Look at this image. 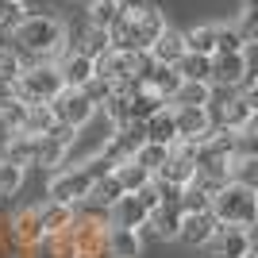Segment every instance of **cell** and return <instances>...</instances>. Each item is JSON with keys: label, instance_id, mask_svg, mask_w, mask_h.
I'll return each instance as SVG.
<instances>
[{"label": "cell", "instance_id": "cell-35", "mask_svg": "<svg viewBox=\"0 0 258 258\" xmlns=\"http://www.w3.org/2000/svg\"><path fill=\"white\" fill-rule=\"evenodd\" d=\"M0 4H12V0H0Z\"/></svg>", "mask_w": 258, "mask_h": 258}, {"label": "cell", "instance_id": "cell-5", "mask_svg": "<svg viewBox=\"0 0 258 258\" xmlns=\"http://www.w3.org/2000/svg\"><path fill=\"white\" fill-rule=\"evenodd\" d=\"M108 170H112V162H108V158H93V162H85V166L58 170V173L50 177V185H46V197H50L54 205H70V208H77L81 201H85L89 185L97 181L100 173H108Z\"/></svg>", "mask_w": 258, "mask_h": 258}, {"label": "cell", "instance_id": "cell-15", "mask_svg": "<svg viewBox=\"0 0 258 258\" xmlns=\"http://www.w3.org/2000/svg\"><path fill=\"white\" fill-rule=\"evenodd\" d=\"M216 220L212 212H181V220H177V239L181 243H189V247H208V239L216 235Z\"/></svg>", "mask_w": 258, "mask_h": 258}, {"label": "cell", "instance_id": "cell-23", "mask_svg": "<svg viewBox=\"0 0 258 258\" xmlns=\"http://www.w3.org/2000/svg\"><path fill=\"white\" fill-rule=\"evenodd\" d=\"M35 151H39V135L8 131V147H4V158L20 162V166H35Z\"/></svg>", "mask_w": 258, "mask_h": 258}, {"label": "cell", "instance_id": "cell-18", "mask_svg": "<svg viewBox=\"0 0 258 258\" xmlns=\"http://www.w3.org/2000/svg\"><path fill=\"white\" fill-rule=\"evenodd\" d=\"M185 54V39L181 31H173V27H162V35L151 43V50H147V58H151L154 66H173L177 58Z\"/></svg>", "mask_w": 258, "mask_h": 258}, {"label": "cell", "instance_id": "cell-2", "mask_svg": "<svg viewBox=\"0 0 258 258\" xmlns=\"http://www.w3.org/2000/svg\"><path fill=\"white\" fill-rule=\"evenodd\" d=\"M12 43H16V54L23 58V66H27V58H31V66L50 62L66 46V23L54 16H27L12 31Z\"/></svg>", "mask_w": 258, "mask_h": 258}, {"label": "cell", "instance_id": "cell-31", "mask_svg": "<svg viewBox=\"0 0 258 258\" xmlns=\"http://www.w3.org/2000/svg\"><path fill=\"white\" fill-rule=\"evenodd\" d=\"M166 154H170V147H158V143H143L139 151L131 154V162H139L143 170L158 173V166H162V162H166Z\"/></svg>", "mask_w": 258, "mask_h": 258}, {"label": "cell", "instance_id": "cell-25", "mask_svg": "<svg viewBox=\"0 0 258 258\" xmlns=\"http://www.w3.org/2000/svg\"><path fill=\"white\" fill-rule=\"evenodd\" d=\"M181 39H185V50L189 54H208V58H212V50H216V23L189 27V31H181Z\"/></svg>", "mask_w": 258, "mask_h": 258}, {"label": "cell", "instance_id": "cell-21", "mask_svg": "<svg viewBox=\"0 0 258 258\" xmlns=\"http://www.w3.org/2000/svg\"><path fill=\"white\" fill-rule=\"evenodd\" d=\"M212 89L208 81H181L177 85V93L170 97V104L177 108H212Z\"/></svg>", "mask_w": 258, "mask_h": 258}, {"label": "cell", "instance_id": "cell-27", "mask_svg": "<svg viewBox=\"0 0 258 258\" xmlns=\"http://www.w3.org/2000/svg\"><path fill=\"white\" fill-rule=\"evenodd\" d=\"M247 35L239 27H216V50L212 54H247Z\"/></svg>", "mask_w": 258, "mask_h": 258}, {"label": "cell", "instance_id": "cell-28", "mask_svg": "<svg viewBox=\"0 0 258 258\" xmlns=\"http://www.w3.org/2000/svg\"><path fill=\"white\" fill-rule=\"evenodd\" d=\"M119 16V0H89V27L108 31Z\"/></svg>", "mask_w": 258, "mask_h": 258}, {"label": "cell", "instance_id": "cell-3", "mask_svg": "<svg viewBox=\"0 0 258 258\" xmlns=\"http://www.w3.org/2000/svg\"><path fill=\"white\" fill-rule=\"evenodd\" d=\"M116 127H119L116 119L108 116L104 108H97V112H93V116H89L77 131H70V143H66V151H62V166H58V170L85 166V162L100 158L104 147H108V139L116 135Z\"/></svg>", "mask_w": 258, "mask_h": 258}, {"label": "cell", "instance_id": "cell-29", "mask_svg": "<svg viewBox=\"0 0 258 258\" xmlns=\"http://www.w3.org/2000/svg\"><path fill=\"white\" fill-rule=\"evenodd\" d=\"M23 177H27V166H20L12 158H0V197H12L23 185Z\"/></svg>", "mask_w": 258, "mask_h": 258}, {"label": "cell", "instance_id": "cell-34", "mask_svg": "<svg viewBox=\"0 0 258 258\" xmlns=\"http://www.w3.org/2000/svg\"><path fill=\"white\" fill-rule=\"evenodd\" d=\"M108 46H112L108 31H100V27H89V31H85V43H81V54H89V58H100Z\"/></svg>", "mask_w": 258, "mask_h": 258}, {"label": "cell", "instance_id": "cell-14", "mask_svg": "<svg viewBox=\"0 0 258 258\" xmlns=\"http://www.w3.org/2000/svg\"><path fill=\"white\" fill-rule=\"evenodd\" d=\"M208 247L216 250V258H247L254 250V239H250L247 227H216Z\"/></svg>", "mask_w": 258, "mask_h": 258}, {"label": "cell", "instance_id": "cell-13", "mask_svg": "<svg viewBox=\"0 0 258 258\" xmlns=\"http://www.w3.org/2000/svg\"><path fill=\"white\" fill-rule=\"evenodd\" d=\"M100 250H104L108 258H139V254H143V235H139V231H131V227L104 224Z\"/></svg>", "mask_w": 258, "mask_h": 258}, {"label": "cell", "instance_id": "cell-9", "mask_svg": "<svg viewBox=\"0 0 258 258\" xmlns=\"http://www.w3.org/2000/svg\"><path fill=\"white\" fill-rule=\"evenodd\" d=\"M50 112H54V119H58V127L77 131L93 112H97V104L89 100L85 89H62V93L50 100Z\"/></svg>", "mask_w": 258, "mask_h": 258}, {"label": "cell", "instance_id": "cell-24", "mask_svg": "<svg viewBox=\"0 0 258 258\" xmlns=\"http://www.w3.org/2000/svg\"><path fill=\"white\" fill-rule=\"evenodd\" d=\"M173 70L181 74V81H208V77H212V58H208V54H189L185 50L181 58L173 62ZM208 85H212V81H208Z\"/></svg>", "mask_w": 258, "mask_h": 258}, {"label": "cell", "instance_id": "cell-7", "mask_svg": "<svg viewBox=\"0 0 258 258\" xmlns=\"http://www.w3.org/2000/svg\"><path fill=\"white\" fill-rule=\"evenodd\" d=\"M143 66H147V54L108 46L100 58H93V74H97V81L119 89V85H127V81H135V77L143 81Z\"/></svg>", "mask_w": 258, "mask_h": 258}, {"label": "cell", "instance_id": "cell-32", "mask_svg": "<svg viewBox=\"0 0 258 258\" xmlns=\"http://www.w3.org/2000/svg\"><path fill=\"white\" fill-rule=\"evenodd\" d=\"M23 74V58L12 46H0V85H12Z\"/></svg>", "mask_w": 258, "mask_h": 258}, {"label": "cell", "instance_id": "cell-10", "mask_svg": "<svg viewBox=\"0 0 258 258\" xmlns=\"http://www.w3.org/2000/svg\"><path fill=\"white\" fill-rule=\"evenodd\" d=\"M208 81L220 85V89H243V93H254L247 54H212V77H208Z\"/></svg>", "mask_w": 258, "mask_h": 258}, {"label": "cell", "instance_id": "cell-19", "mask_svg": "<svg viewBox=\"0 0 258 258\" xmlns=\"http://www.w3.org/2000/svg\"><path fill=\"white\" fill-rule=\"evenodd\" d=\"M143 139H147V143H158V147H173V143H177V127H173L170 104L162 108V112H154V116L143 123Z\"/></svg>", "mask_w": 258, "mask_h": 258}, {"label": "cell", "instance_id": "cell-17", "mask_svg": "<svg viewBox=\"0 0 258 258\" xmlns=\"http://www.w3.org/2000/svg\"><path fill=\"white\" fill-rule=\"evenodd\" d=\"M58 77H62L66 89H85L89 81H97V74H93V58H89V54H81V50L66 54L62 66H58Z\"/></svg>", "mask_w": 258, "mask_h": 258}, {"label": "cell", "instance_id": "cell-22", "mask_svg": "<svg viewBox=\"0 0 258 258\" xmlns=\"http://www.w3.org/2000/svg\"><path fill=\"white\" fill-rule=\"evenodd\" d=\"M112 173H116V181H119V189H123V193H139L143 185H151L154 181V173L151 170H143L139 162H116V166H112Z\"/></svg>", "mask_w": 258, "mask_h": 258}, {"label": "cell", "instance_id": "cell-4", "mask_svg": "<svg viewBox=\"0 0 258 258\" xmlns=\"http://www.w3.org/2000/svg\"><path fill=\"white\" fill-rule=\"evenodd\" d=\"M208 212L220 227H254L258 220V197H254V185H243V181H224L220 189L212 193L208 201Z\"/></svg>", "mask_w": 258, "mask_h": 258}, {"label": "cell", "instance_id": "cell-6", "mask_svg": "<svg viewBox=\"0 0 258 258\" xmlns=\"http://www.w3.org/2000/svg\"><path fill=\"white\" fill-rule=\"evenodd\" d=\"M62 89L66 85L58 77V66L39 62V66H23V74L12 81V97L23 100V104H50Z\"/></svg>", "mask_w": 258, "mask_h": 258}, {"label": "cell", "instance_id": "cell-11", "mask_svg": "<svg viewBox=\"0 0 258 258\" xmlns=\"http://www.w3.org/2000/svg\"><path fill=\"white\" fill-rule=\"evenodd\" d=\"M170 112H173V127H177V143H205L208 135L216 131V123H212V108H177V104H170Z\"/></svg>", "mask_w": 258, "mask_h": 258}, {"label": "cell", "instance_id": "cell-26", "mask_svg": "<svg viewBox=\"0 0 258 258\" xmlns=\"http://www.w3.org/2000/svg\"><path fill=\"white\" fill-rule=\"evenodd\" d=\"M58 127L50 104H27V119H23V135H50Z\"/></svg>", "mask_w": 258, "mask_h": 258}, {"label": "cell", "instance_id": "cell-8", "mask_svg": "<svg viewBox=\"0 0 258 258\" xmlns=\"http://www.w3.org/2000/svg\"><path fill=\"white\" fill-rule=\"evenodd\" d=\"M193 177H197V147L193 143H173L170 154H166V162H162L158 173H154V181L166 185V189L177 197Z\"/></svg>", "mask_w": 258, "mask_h": 258}, {"label": "cell", "instance_id": "cell-16", "mask_svg": "<svg viewBox=\"0 0 258 258\" xmlns=\"http://www.w3.org/2000/svg\"><path fill=\"white\" fill-rule=\"evenodd\" d=\"M8 235L20 243V247H39V243H46L43 239V227H39V205L31 208H20V212L12 216V227H8Z\"/></svg>", "mask_w": 258, "mask_h": 258}, {"label": "cell", "instance_id": "cell-33", "mask_svg": "<svg viewBox=\"0 0 258 258\" xmlns=\"http://www.w3.org/2000/svg\"><path fill=\"white\" fill-rule=\"evenodd\" d=\"M27 20V8H23V0H12V4H0V31L12 35L20 23Z\"/></svg>", "mask_w": 258, "mask_h": 258}, {"label": "cell", "instance_id": "cell-30", "mask_svg": "<svg viewBox=\"0 0 258 258\" xmlns=\"http://www.w3.org/2000/svg\"><path fill=\"white\" fill-rule=\"evenodd\" d=\"M23 119H27V104L16 97H4L0 100V123L8 131H23Z\"/></svg>", "mask_w": 258, "mask_h": 258}, {"label": "cell", "instance_id": "cell-20", "mask_svg": "<svg viewBox=\"0 0 258 258\" xmlns=\"http://www.w3.org/2000/svg\"><path fill=\"white\" fill-rule=\"evenodd\" d=\"M74 212H77V208H70V205H54V201L39 205V227H43V239L62 235L66 227H70V220H74Z\"/></svg>", "mask_w": 258, "mask_h": 258}, {"label": "cell", "instance_id": "cell-1", "mask_svg": "<svg viewBox=\"0 0 258 258\" xmlns=\"http://www.w3.org/2000/svg\"><path fill=\"white\" fill-rule=\"evenodd\" d=\"M162 27H166V16H162L158 8L119 0V16H116V23L108 27V39H112V46H119V50L147 54L151 43L162 35Z\"/></svg>", "mask_w": 258, "mask_h": 258}, {"label": "cell", "instance_id": "cell-12", "mask_svg": "<svg viewBox=\"0 0 258 258\" xmlns=\"http://www.w3.org/2000/svg\"><path fill=\"white\" fill-rule=\"evenodd\" d=\"M119 197H123V189H119L116 173L108 170V173H100L97 181L89 185L85 201H81V205H77V208H85V216H100V220H104V216H108V208L116 205Z\"/></svg>", "mask_w": 258, "mask_h": 258}]
</instances>
